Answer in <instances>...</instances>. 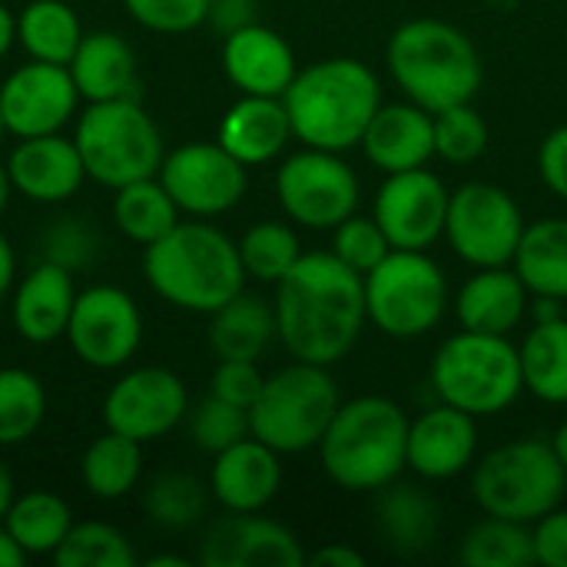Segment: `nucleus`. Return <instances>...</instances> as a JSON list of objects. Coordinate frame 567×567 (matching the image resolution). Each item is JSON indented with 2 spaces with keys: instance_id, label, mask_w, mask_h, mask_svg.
Wrapping results in <instances>:
<instances>
[{
  "instance_id": "5fc2aeb1",
  "label": "nucleus",
  "mask_w": 567,
  "mask_h": 567,
  "mask_svg": "<svg viewBox=\"0 0 567 567\" xmlns=\"http://www.w3.org/2000/svg\"><path fill=\"white\" fill-rule=\"evenodd\" d=\"M13 40H17V13H10V7L0 3V60L7 56Z\"/></svg>"
},
{
  "instance_id": "412c9836",
  "label": "nucleus",
  "mask_w": 567,
  "mask_h": 567,
  "mask_svg": "<svg viewBox=\"0 0 567 567\" xmlns=\"http://www.w3.org/2000/svg\"><path fill=\"white\" fill-rule=\"evenodd\" d=\"M223 73L249 96H282L299 73L296 53L282 33L262 23H246L223 40Z\"/></svg>"
},
{
  "instance_id": "09e8293b",
  "label": "nucleus",
  "mask_w": 567,
  "mask_h": 567,
  "mask_svg": "<svg viewBox=\"0 0 567 567\" xmlns=\"http://www.w3.org/2000/svg\"><path fill=\"white\" fill-rule=\"evenodd\" d=\"M538 173L545 186L567 203V123L555 126L538 146Z\"/></svg>"
},
{
  "instance_id": "20e7f679",
  "label": "nucleus",
  "mask_w": 567,
  "mask_h": 567,
  "mask_svg": "<svg viewBox=\"0 0 567 567\" xmlns=\"http://www.w3.org/2000/svg\"><path fill=\"white\" fill-rule=\"evenodd\" d=\"M409 415L385 395H359L339 405L322 442L319 462L342 492L369 495L399 482L409 468Z\"/></svg>"
},
{
  "instance_id": "2eb2a0df",
  "label": "nucleus",
  "mask_w": 567,
  "mask_h": 567,
  "mask_svg": "<svg viewBox=\"0 0 567 567\" xmlns=\"http://www.w3.org/2000/svg\"><path fill=\"white\" fill-rule=\"evenodd\" d=\"M189 412L186 385L176 372L163 365L130 369L113 382L103 399V422L140 445L169 435Z\"/></svg>"
},
{
  "instance_id": "c85d7f7f",
  "label": "nucleus",
  "mask_w": 567,
  "mask_h": 567,
  "mask_svg": "<svg viewBox=\"0 0 567 567\" xmlns=\"http://www.w3.org/2000/svg\"><path fill=\"white\" fill-rule=\"evenodd\" d=\"M276 339L279 329H276L272 302L249 296L246 289L209 316V349L216 359L259 362Z\"/></svg>"
},
{
  "instance_id": "bb28decb",
  "label": "nucleus",
  "mask_w": 567,
  "mask_h": 567,
  "mask_svg": "<svg viewBox=\"0 0 567 567\" xmlns=\"http://www.w3.org/2000/svg\"><path fill=\"white\" fill-rule=\"evenodd\" d=\"M375 532L382 535V542L405 558L425 555L439 535H442V512L435 505V498L419 488V485H405V482H392L382 492H375Z\"/></svg>"
},
{
  "instance_id": "c03bdc74",
  "label": "nucleus",
  "mask_w": 567,
  "mask_h": 567,
  "mask_svg": "<svg viewBox=\"0 0 567 567\" xmlns=\"http://www.w3.org/2000/svg\"><path fill=\"white\" fill-rule=\"evenodd\" d=\"M213 0H123L126 13L153 33H189L209 20Z\"/></svg>"
},
{
  "instance_id": "6e6552de",
  "label": "nucleus",
  "mask_w": 567,
  "mask_h": 567,
  "mask_svg": "<svg viewBox=\"0 0 567 567\" xmlns=\"http://www.w3.org/2000/svg\"><path fill=\"white\" fill-rule=\"evenodd\" d=\"M342 395L326 365L296 362L266 375L259 399L249 409V432L279 455L319 449Z\"/></svg>"
},
{
  "instance_id": "f03ea898",
  "label": "nucleus",
  "mask_w": 567,
  "mask_h": 567,
  "mask_svg": "<svg viewBox=\"0 0 567 567\" xmlns=\"http://www.w3.org/2000/svg\"><path fill=\"white\" fill-rule=\"evenodd\" d=\"M143 276L163 302L199 316H213L246 286L239 246L206 219H179L143 246Z\"/></svg>"
},
{
  "instance_id": "cd10ccee",
  "label": "nucleus",
  "mask_w": 567,
  "mask_h": 567,
  "mask_svg": "<svg viewBox=\"0 0 567 567\" xmlns=\"http://www.w3.org/2000/svg\"><path fill=\"white\" fill-rule=\"evenodd\" d=\"M66 70L80 90V100L86 103L123 100L136 90V53L120 33L110 30L83 33Z\"/></svg>"
},
{
  "instance_id": "b1692460",
  "label": "nucleus",
  "mask_w": 567,
  "mask_h": 567,
  "mask_svg": "<svg viewBox=\"0 0 567 567\" xmlns=\"http://www.w3.org/2000/svg\"><path fill=\"white\" fill-rule=\"evenodd\" d=\"M73 302H76L73 272L43 259L17 286L10 302V322L23 342L50 346L66 336Z\"/></svg>"
},
{
  "instance_id": "f8f14e48",
  "label": "nucleus",
  "mask_w": 567,
  "mask_h": 567,
  "mask_svg": "<svg viewBox=\"0 0 567 567\" xmlns=\"http://www.w3.org/2000/svg\"><path fill=\"white\" fill-rule=\"evenodd\" d=\"M525 216L515 196L495 183H462L449 193L442 239L472 269L512 266L525 236Z\"/></svg>"
},
{
  "instance_id": "393cba45",
  "label": "nucleus",
  "mask_w": 567,
  "mask_h": 567,
  "mask_svg": "<svg viewBox=\"0 0 567 567\" xmlns=\"http://www.w3.org/2000/svg\"><path fill=\"white\" fill-rule=\"evenodd\" d=\"M532 292L515 272V266L475 269L455 292V316L462 329L512 336L528 316Z\"/></svg>"
},
{
  "instance_id": "ddd939ff",
  "label": "nucleus",
  "mask_w": 567,
  "mask_h": 567,
  "mask_svg": "<svg viewBox=\"0 0 567 567\" xmlns=\"http://www.w3.org/2000/svg\"><path fill=\"white\" fill-rule=\"evenodd\" d=\"M159 183L193 219H213L236 209L249 186V166H243L219 143H183L163 156Z\"/></svg>"
},
{
  "instance_id": "0eeeda50",
  "label": "nucleus",
  "mask_w": 567,
  "mask_h": 567,
  "mask_svg": "<svg viewBox=\"0 0 567 567\" xmlns=\"http://www.w3.org/2000/svg\"><path fill=\"white\" fill-rule=\"evenodd\" d=\"M567 472L551 442L515 439L472 465V495L485 515L535 525L565 502Z\"/></svg>"
},
{
  "instance_id": "4d7b16f0",
  "label": "nucleus",
  "mask_w": 567,
  "mask_h": 567,
  "mask_svg": "<svg viewBox=\"0 0 567 567\" xmlns=\"http://www.w3.org/2000/svg\"><path fill=\"white\" fill-rule=\"evenodd\" d=\"M548 442H551V449H555L558 462L565 465V472H567V422H561V425L555 429V435H551Z\"/></svg>"
},
{
  "instance_id": "72a5a7b5",
  "label": "nucleus",
  "mask_w": 567,
  "mask_h": 567,
  "mask_svg": "<svg viewBox=\"0 0 567 567\" xmlns=\"http://www.w3.org/2000/svg\"><path fill=\"white\" fill-rule=\"evenodd\" d=\"M3 528L23 548L27 558H40L60 548L66 532L73 528L70 505L53 492H23L13 498L10 512L3 515Z\"/></svg>"
},
{
  "instance_id": "ea45409f",
  "label": "nucleus",
  "mask_w": 567,
  "mask_h": 567,
  "mask_svg": "<svg viewBox=\"0 0 567 567\" xmlns=\"http://www.w3.org/2000/svg\"><path fill=\"white\" fill-rule=\"evenodd\" d=\"M53 561L60 567H133L136 555L120 528L106 522H73Z\"/></svg>"
},
{
  "instance_id": "79ce46f5",
  "label": "nucleus",
  "mask_w": 567,
  "mask_h": 567,
  "mask_svg": "<svg viewBox=\"0 0 567 567\" xmlns=\"http://www.w3.org/2000/svg\"><path fill=\"white\" fill-rule=\"evenodd\" d=\"M189 435L196 442V449L209 452V455H219L226 452L229 445L249 439V412L239 409V405H229L216 395H206L193 415H189Z\"/></svg>"
},
{
  "instance_id": "052dcab7",
  "label": "nucleus",
  "mask_w": 567,
  "mask_h": 567,
  "mask_svg": "<svg viewBox=\"0 0 567 567\" xmlns=\"http://www.w3.org/2000/svg\"><path fill=\"white\" fill-rule=\"evenodd\" d=\"M485 3H492V7H502V3H508V0H485Z\"/></svg>"
},
{
  "instance_id": "bf43d9fd",
  "label": "nucleus",
  "mask_w": 567,
  "mask_h": 567,
  "mask_svg": "<svg viewBox=\"0 0 567 567\" xmlns=\"http://www.w3.org/2000/svg\"><path fill=\"white\" fill-rule=\"evenodd\" d=\"M189 561L186 558H179V555H153V558H146V567H186Z\"/></svg>"
},
{
  "instance_id": "3c124183",
  "label": "nucleus",
  "mask_w": 567,
  "mask_h": 567,
  "mask_svg": "<svg viewBox=\"0 0 567 567\" xmlns=\"http://www.w3.org/2000/svg\"><path fill=\"white\" fill-rule=\"evenodd\" d=\"M306 565L312 567H365V555L346 542H332V545H322L319 551H312L306 558Z\"/></svg>"
},
{
  "instance_id": "423d86ee",
  "label": "nucleus",
  "mask_w": 567,
  "mask_h": 567,
  "mask_svg": "<svg viewBox=\"0 0 567 567\" xmlns=\"http://www.w3.org/2000/svg\"><path fill=\"white\" fill-rule=\"evenodd\" d=\"M429 385L439 402L475 419L502 415L525 392L518 346L508 336L458 329L439 346L429 369Z\"/></svg>"
},
{
  "instance_id": "f257e3e1",
  "label": "nucleus",
  "mask_w": 567,
  "mask_h": 567,
  "mask_svg": "<svg viewBox=\"0 0 567 567\" xmlns=\"http://www.w3.org/2000/svg\"><path fill=\"white\" fill-rule=\"evenodd\" d=\"M272 309L282 349L296 362L326 369L355 349L369 322L362 276L342 266L329 249L299 256V262L276 282Z\"/></svg>"
},
{
  "instance_id": "de8ad7c7",
  "label": "nucleus",
  "mask_w": 567,
  "mask_h": 567,
  "mask_svg": "<svg viewBox=\"0 0 567 567\" xmlns=\"http://www.w3.org/2000/svg\"><path fill=\"white\" fill-rule=\"evenodd\" d=\"M535 565L567 567V508H555L532 525Z\"/></svg>"
},
{
  "instance_id": "9d476101",
  "label": "nucleus",
  "mask_w": 567,
  "mask_h": 567,
  "mask_svg": "<svg viewBox=\"0 0 567 567\" xmlns=\"http://www.w3.org/2000/svg\"><path fill=\"white\" fill-rule=\"evenodd\" d=\"M365 316L392 339L429 336L449 309V279L429 249H392L362 276Z\"/></svg>"
},
{
  "instance_id": "a878e982",
  "label": "nucleus",
  "mask_w": 567,
  "mask_h": 567,
  "mask_svg": "<svg viewBox=\"0 0 567 567\" xmlns=\"http://www.w3.org/2000/svg\"><path fill=\"white\" fill-rule=\"evenodd\" d=\"M292 123L282 96H249L243 93L219 120L216 143L233 153L243 166H262L286 153Z\"/></svg>"
},
{
  "instance_id": "39448f33",
  "label": "nucleus",
  "mask_w": 567,
  "mask_h": 567,
  "mask_svg": "<svg viewBox=\"0 0 567 567\" xmlns=\"http://www.w3.org/2000/svg\"><path fill=\"white\" fill-rule=\"evenodd\" d=\"M385 63L405 100L429 113L472 103L485 80L482 53L472 37L435 17H415L395 27L385 47Z\"/></svg>"
},
{
  "instance_id": "4468645a",
  "label": "nucleus",
  "mask_w": 567,
  "mask_h": 567,
  "mask_svg": "<svg viewBox=\"0 0 567 567\" xmlns=\"http://www.w3.org/2000/svg\"><path fill=\"white\" fill-rule=\"evenodd\" d=\"M63 339L83 365L100 372L123 369L143 339L140 306L120 286H90L76 292Z\"/></svg>"
},
{
  "instance_id": "c756f323",
  "label": "nucleus",
  "mask_w": 567,
  "mask_h": 567,
  "mask_svg": "<svg viewBox=\"0 0 567 567\" xmlns=\"http://www.w3.org/2000/svg\"><path fill=\"white\" fill-rule=\"evenodd\" d=\"M512 266L532 296L567 302V216L528 223Z\"/></svg>"
},
{
  "instance_id": "6e6d98bb",
  "label": "nucleus",
  "mask_w": 567,
  "mask_h": 567,
  "mask_svg": "<svg viewBox=\"0 0 567 567\" xmlns=\"http://www.w3.org/2000/svg\"><path fill=\"white\" fill-rule=\"evenodd\" d=\"M13 498H17V492H13V475H10V468L0 462V522H3V515L10 512Z\"/></svg>"
},
{
  "instance_id": "13d9d810",
  "label": "nucleus",
  "mask_w": 567,
  "mask_h": 567,
  "mask_svg": "<svg viewBox=\"0 0 567 567\" xmlns=\"http://www.w3.org/2000/svg\"><path fill=\"white\" fill-rule=\"evenodd\" d=\"M10 193H13V183H10V173H7V163H0V216L10 203Z\"/></svg>"
},
{
  "instance_id": "a18cd8bd",
  "label": "nucleus",
  "mask_w": 567,
  "mask_h": 567,
  "mask_svg": "<svg viewBox=\"0 0 567 567\" xmlns=\"http://www.w3.org/2000/svg\"><path fill=\"white\" fill-rule=\"evenodd\" d=\"M266 375L259 372V362L249 359H216V369L209 375V395L239 405V409H252V402L262 392Z\"/></svg>"
},
{
  "instance_id": "37998d69",
  "label": "nucleus",
  "mask_w": 567,
  "mask_h": 567,
  "mask_svg": "<svg viewBox=\"0 0 567 567\" xmlns=\"http://www.w3.org/2000/svg\"><path fill=\"white\" fill-rule=\"evenodd\" d=\"M342 266H349L352 272L365 276L369 269H375L389 252L392 243L385 239L382 226L375 223V216H359L352 213L349 219H342L332 229V249H329Z\"/></svg>"
},
{
  "instance_id": "2f4dec72",
  "label": "nucleus",
  "mask_w": 567,
  "mask_h": 567,
  "mask_svg": "<svg viewBox=\"0 0 567 567\" xmlns=\"http://www.w3.org/2000/svg\"><path fill=\"white\" fill-rule=\"evenodd\" d=\"M83 40L80 17L63 0H30L17 13V43L30 60L43 63H70Z\"/></svg>"
},
{
  "instance_id": "a211bd4d",
  "label": "nucleus",
  "mask_w": 567,
  "mask_h": 567,
  "mask_svg": "<svg viewBox=\"0 0 567 567\" xmlns=\"http://www.w3.org/2000/svg\"><path fill=\"white\" fill-rule=\"evenodd\" d=\"M299 538L259 512H229L199 542V565L206 567H299L306 565Z\"/></svg>"
},
{
  "instance_id": "680f3d73",
  "label": "nucleus",
  "mask_w": 567,
  "mask_h": 567,
  "mask_svg": "<svg viewBox=\"0 0 567 567\" xmlns=\"http://www.w3.org/2000/svg\"><path fill=\"white\" fill-rule=\"evenodd\" d=\"M3 133H7V126H3V113H0V140H3Z\"/></svg>"
},
{
  "instance_id": "f3484780",
  "label": "nucleus",
  "mask_w": 567,
  "mask_h": 567,
  "mask_svg": "<svg viewBox=\"0 0 567 567\" xmlns=\"http://www.w3.org/2000/svg\"><path fill=\"white\" fill-rule=\"evenodd\" d=\"M80 90L63 63L30 60L0 83V113L17 140L60 133L76 116Z\"/></svg>"
},
{
  "instance_id": "603ef678",
  "label": "nucleus",
  "mask_w": 567,
  "mask_h": 567,
  "mask_svg": "<svg viewBox=\"0 0 567 567\" xmlns=\"http://www.w3.org/2000/svg\"><path fill=\"white\" fill-rule=\"evenodd\" d=\"M13 276H17V259H13V249H10L7 236L0 233V302L7 299V292L13 286Z\"/></svg>"
},
{
  "instance_id": "c9c22d12",
  "label": "nucleus",
  "mask_w": 567,
  "mask_h": 567,
  "mask_svg": "<svg viewBox=\"0 0 567 567\" xmlns=\"http://www.w3.org/2000/svg\"><path fill=\"white\" fill-rule=\"evenodd\" d=\"M458 558L468 567H532L535 565L532 525L485 515L462 538Z\"/></svg>"
},
{
  "instance_id": "7ed1b4c3",
  "label": "nucleus",
  "mask_w": 567,
  "mask_h": 567,
  "mask_svg": "<svg viewBox=\"0 0 567 567\" xmlns=\"http://www.w3.org/2000/svg\"><path fill=\"white\" fill-rule=\"evenodd\" d=\"M292 136L302 146L346 153L362 143V133L382 106V86L369 63L355 56H329L299 66L282 93Z\"/></svg>"
},
{
  "instance_id": "a19ab883",
  "label": "nucleus",
  "mask_w": 567,
  "mask_h": 567,
  "mask_svg": "<svg viewBox=\"0 0 567 567\" xmlns=\"http://www.w3.org/2000/svg\"><path fill=\"white\" fill-rule=\"evenodd\" d=\"M488 150V123L472 103H455L435 113V156L455 166L482 159Z\"/></svg>"
},
{
  "instance_id": "1a4fd4ad",
  "label": "nucleus",
  "mask_w": 567,
  "mask_h": 567,
  "mask_svg": "<svg viewBox=\"0 0 567 567\" xmlns=\"http://www.w3.org/2000/svg\"><path fill=\"white\" fill-rule=\"evenodd\" d=\"M73 143L80 150L86 179H96L110 189L156 176L166 156L153 116L133 96L90 103L76 120Z\"/></svg>"
},
{
  "instance_id": "6ab92c4d",
  "label": "nucleus",
  "mask_w": 567,
  "mask_h": 567,
  "mask_svg": "<svg viewBox=\"0 0 567 567\" xmlns=\"http://www.w3.org/2000/svg\"><path fill=\"white\" fill-rule=\"evenodd\" d=\"M478 419L455 405H432L409 422V472L422 482H449L478 458Z\"/></svg>"
},
{
  "instance_id": "aec40b11",
  "label": "nucleus",
  "mask_w": 567,
  "mask_h": 567,
  "mask_svg": "<svg viewBox=\"0 0 567 567\" xmlns=\"http://www.w3.org/2000/svg\"><path fill=\"white\" fill-rule=\"evenodd\" d=\"M282 455L256 435L213 455L209 495L236 515L262 512L282 488Z\"/></svg>"
},
{
  "instance_id": "4c0bfd02",
  "label": "nucleus",
  "mask_w": 567,
  "mask_h": 567,
  "mask_svg": "<svg viewBox=\"0 0 567 567\" xmlns=\"http://www.w3.org/2000/svg\"><path fill=\"white\" fill-rule=\"evenodd\" d=\"M239 246V259H243V269H246V279H256V282H279L302 256V246H299V236L289 223H276V219H262V223H252L243 239L236 243Z\"/></svg>"
},
{
  "instance_id": "49530a36",
  "label": "nucleus",
  "mask_w": 567,
  "mask_h": 567,
  "mask_svg": "<svg viewBox=\"0 0 567 567\" xmlns=\"http://www.w3.org/2000/svg\"><path fill=\"white\" fill-rule=\"evenodd\" d=\"M93 256V239L90 229L80 219H63L56 229L47 233V259L63 266V269H80Z\"/></svg>"
},
{
  "instance_id": "7c9ffc66",
  "label": "nucleus",
  "mask_w": 567,
  "mask_h": 567,
  "mask_svg": "<svg viewBox=\"0 0 567 567\" xmlns=\"http://www.w3.org/2000/svg\"><path fill=\"white\" fill-rule=\"evenodd\" d=\"M518 359L525 392L548 405H567V316L535 322L518 346Z\"/></svg>"
},
{
  "instance_id": "864d4df0",
  "label": "nucleus",
  "mask_w": 567,
  "mask_h": 567,
  "mask_svg": "<svg viewBox=\"0 0 567 567\" xmlns=\"http://www.w3.org/2000/svg\"><path fill=\"white\" fill-rule=\"evenodd\" d=\"M27 561V555H23V548L13 542V535L3 528V522H0V567H20Z\"/></svg>"
},
{
  "instance_id": "dca6fc26",
  "label": "nucleus",
  "mask_w": 567,
  "mask_h": 567,
  "mask_svg": "<svg viewBox=\"0 0 567 567\" xmlns=\"http://www.w3.org/2000/svg\"><path fill=\"white\" fill-rule=\"evenodd\" d=\"M449 193L429 166L389 173L375 193L372 216L392 249H432L445 233Z\"/></svg>"
},
{
  "instance_id": "9b49d317",
  "label": "nucleus",
  "mask_w": 567,
  "mask_h": 567,
  "mask_svg": "<svg viewBox=\"0 0 567 567\" xmlns=\"http://www.w3.org/2000/svg\"><path fill=\"white\" fill-rule=\"evenodd\" d=\"M359 196L355 169L332 150L302 146L276 169V199L286 219L312 233H332L342 219L359 213Z\"/></svg>"
},
{
  "instance_id": "8fccbe9b",
  "label": "nucleus",
  "mask_w": 567,
  "mask_h": 567,
  "mask_svg": "<svg viewBox=\"0 0 567 567\" xmlns=\"http://www.w3.org/2000/svg\"><path fill=\"white\" fill-rule=\"evenodd\" d=\"M252 20H256V3L252 0H213L209 3V23L216 30H223V37L246 27V23H252Z\"/></svg>"
},
{
  "instance_id": "58836bf2",
  "label": "nucleus",
  "mask_w": 567,
  "mask_h": 567,
  "mask_svg": "<svg viewBox=\"0 0 567 567\" xmlns=\"http://www.w3.org/2000/svg\"><path fill=\"white\" fill-rule=\"evenodd\" d=\"M47 415V392L27 369H0V449L23 445Z\"/></svg>"
},
{
  "instance_id": "473e14b6",
  "label": "nucleus",
  "mask_w": 567,
  "mask_h": 567,
  "mask_svg": "<svg viewBox=\"0 0 567 567\" xmlns=\"http://www.w3.org/2000/svg\"><path fill=\"white\" fill-rule=\"evenodd\" d=\"M140 472H143V445L120 432H110V429H106V435H100L86 445L83 462H80L83 485L100 502L126 498L136 488Z\"/></svg>"
},
{
  "instance_id": "e433bc0d",
  "label": "nucleus",
  "mask_w": 567,
  "mask_h": 567,
  "mask_svg": "<svg viewBox=\"0 0 567 567\" xmlns=\"http://www.w3.org/2000/svg\"><path fill=\"white\" fill-rule=\"evenodd\" d=\"M209 505V485L189 472H163L150 482L143 495L146 518L166 532H183L203 522Z\"/></svg>"
},
{
  "instance_id": "5701e85b",
  "label": "nucleus",
  "mask_w": 567,
  "mask_h": 567,
  "mask_svg": "<svg viewBox=\"0 0 567 567\" xmlns=\"http://www.w3.org/2000/svg\"><path fill=\"white\" fill-rule=\"evenodd\" d=\"M362 153L379 173H402L429 166L435 156V113L412 100L382 103L362 133Z\"/></svg>"
},
{
  "instance_id": "f704fd0d",
  "label": "nucleus",
  "mask_w": 567,
  "mask_h": 567,
  "mask_svg": "<svg viewBox=\"0 0 567 567\" xmlns=\"http://www.w3.org/2000/svg\"><path fill=\"white\" fill-rule=\"evenodd\" d=\"M113 193H116L113 196V223L126 239H133L140 246L163 239L183 216L179 206L173 203V196L166 193V186L159 183V176L126 183Z\"/></svg>"
},
{
  "instance_id": "4be33fe9",
  "label": "nucleus",
  "mask_w": 567,
  "mask_h": 567,
  "mask_svg": "<svg viewBox=\"0 0 567 567\" xmlns=\"http://www.w3.org/2000/svg\"><path fill=\"white\" fill-rule=\"evenodd\" d=\"M7 173L13 193L27 196L30 203H63L76 196L86 179L76 143L60 133L20 140L7 156Z\"/></svg>"
}]
</instances>
